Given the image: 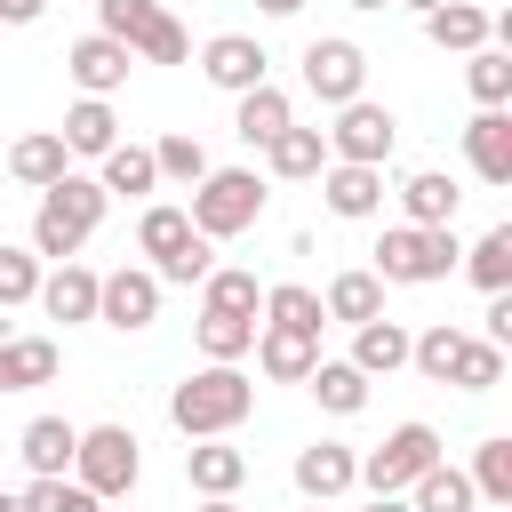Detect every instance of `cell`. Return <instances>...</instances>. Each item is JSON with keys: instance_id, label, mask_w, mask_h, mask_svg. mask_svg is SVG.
I'll return each mask as SVG.
<instances>
[{"instance_id": "1", "label": "cell", "mask_w": 512, "mask_h": 512, "mask_svg": "<svg viewBox=\"0 0 512 512\" xmlns=\"http://www.w3.org/2000/svg\"><path fill=\"white\" fill-rule=\"evenodd\" d=\"M248 408H256V384H248L240 368H224V360L192 368V376L168 392V416H176L184 440H232V432L248 424Z\"/></svg>"}, {"instance_id": "2", "label": "cell", "mask_w": 512, "mask_h": 512, "mask_svg": "<svg viewBox=\"0 0 512 512\" xmlns=\"http://www.w3.org/2000/svg\"><path fill=\"white\" fill-rule=\"evenodd\" d=\"M104 184L96 176H80V168H64L48 192H40V208H32V256H48V264H72L80 248H88V232L104 224Z\"/></svg>"}, {"instance_id": "3", "label": "cell", "mask_w": 512, "mask_h": 512, "mask_svg": "<svg viewBox=\"0 0 512 512\" xmlns=\"http://www.w3.org/2000/svg\"><path fill=\"white\" fill-rule=\"evenodd\" d=\"M264 200H272V184L256 176V168H208L200 184H192V232L200 240H240L256 216H264Z\"/></svg>"}, {"instance_id": "4", "label": "cell", "mask_w": 512, "mask_h": 512, "mask_svg": "<svg viewBox=\"0 0 512 512\" xmlns=\"http://www.w3.org/2000/svg\"><path fill=\"white\" fill-rule=\"evenodd\" d=\"M456 224H392L384 240H376V280L384 288H424V280H448L456 272Z\"/></svg>"}, {"instance_id": "5", "label": "cell", "mask_w": 512, "mask_h": 512, "mask_svg": "<svg viewBox=\"0 0 512 512\" xmlns=\"http://www.w3.org/2000/svg\"><path fill=\"white\" fill-rule=\"evenodd\" d=\"M432 464H440V432H432V424H392V432L360 456V488H368V496H408Z\"/></svg>"}, {"instance_id": "6", "label": "cell", "mask_w": 512, "mask_h": 512, "mask_svg": "<svg viewBox=\"0 0 512 512\" xmlns=\"http://www.w3.org/2000/svg\"><path fill=\"white\" fill-rule=\"evenodd\" d=\"M136 472H144V456H136V432H128V424H88V432H80L72 480H80L96 504H104V496H128Z\"/></svg>"}, {"instance_id": "7", "label": "cell", "mask_w": 512, "mask_h": 512, "mask_svg": "<svg viewBox=\"0 0 512 512\" xmlns=\"http://www.w3.org/2000/svg\"><path fill=\"white\" fill-rule=\"evenodd\" d=\"M320 136H328V160H344V168H384L392 144H400V120H392L384 104L352 96V104H336V128H320Z\"/></svg>"}, {"instance_id": "8", "label": "cell", "mask_w": 512, "mask_h": 512, "mask_svg": "<svg viewBox=\"0 0 512 512\" xmlns=\"http://www.w3.org/2000/svg\"><path fill=\"white\" fill-rule=\"evenodd\" d=\"M304 88L336 112V104H352L360 88H368V56H360V40H344V32H328V40H304Z\"/></svg>"}, {"instance_id": "9", "label": "cell", "mask_w": 512, "mask_h": 512, "mask_svg": "<svg viewBox=\"0 0 512 512\" xmlns=\"http://www.w3.org/2000/svg\"><path fill=\"white\" fill-rule=\"evenodd\" d=\"M96 320L120 328V336L152 328V320H160V280H152V264H120V272H104V280H96Z\"/></svg>"}, {"instance_id": "10", "label": "cell", "mask_w": 512, "mask_h": 512, "mask_svg": "<svg viewBox=\"0 0 512 512\" xmlns=\"http://www.w3.org/2000/svg\"><path fill=\"white\" fill-rule=\"evenodd\" d=\"M200 72H208L224 96H248V88H264V80H272V56H264V40H256V32H216V40L200 48Z\"/></svg>"}, {"instance_id": "11", "label": "cell", "mask_w": 512, "mask_h": 512, "mask_svg": "<svg viewBox=\"0 0 512 512\" xmlns=\"http://www.w3.org/2000/svg\"><path fill=\"white\" fill-rule=\"evenodd\" d=\"M344 488H360V456H352L344 440L296 448V496H304V504H336Z\"/></svg>"}, {"instance_id": "12", "label": "cell", "mask_w": 512, "mask_h": 512, "mask_svg": "<svg viewBox=\"0 0 512 512\" xmlns=\"http://www.w3.org/2000/svg\"><path fill=\"white\" fill-rule=\"evenodd\" d=\"M128 48L120 40H104V32H88V40H72L64 48V72H72V88L80 96H112V88H128Z\"/></svg>"}, {"instance_id": "13", "label": "cell", "mask_w": 512, "mask_h": 512, "mask_svg": "<svg viewBox=\"0 0 512 512\" xmlns=\"http://www.w3.org/2000/svg\"><path fill=\"white\" fill-rule=\"evenodd\" d=\"M464 160L480 184H512V112H472L464 128Z\"/></svg>"}, {"instance_id": "14", "label": "cell", "mask_w": 512, "mask_h": 512, "mask_svg": "<svg viewBox=\"0 0 512 512\" xmlns=\"http://www.w3.org/2000/svg\"><path fill=\"white\" fill-rule=\"evenodd\" d=\"M320 192H328V216L360 224V216L384 208V168H344V160H328V168H320Z\"/></svg>"}, {"instance_id": "15", "label": "cell", "mask_w": 512, "mask_h": 512, "mask_svg": "<svg viewBox=\"0 0 512 512\" xmlns=\"http://www.w3.org/2000/svg\"><path fill=\"white\" fill-rule=\"evenodd\" d=\"M96 280H104V272H88V264L72 256V264L40 272V296H32V304H40L48 320H96Z\"/></svg>"}, {"instance_id": "16", "label": "cell", "mask_w": 512, "mask_h": 512, "mask_svg": "<svg viewBox=\"0 0 512 512\" xmlns=\"http://www.w3.org/2000/svg\"><path fill=\"white\" fill-rule=\"evenodd\" d=\"M72 448H80V424H64V416H32V424L16 432V456L32 464V480H64Z\"/></svg>"}, {"instance_id": "17", "label": "cell", "mask_w": 512, "mask_h": 512, "mask_svg": "<svg viewBox=\"0 0 512 512\" xmlns=\"http://www.w3.org/2000/svg\"><path fill=\"white\" fill-rule=\"evenodd\" d=\"M424 40H432V48L472 56V48H488V40H496V16H488V8H472V0H440V8L424 16Z\"/></svg>"}, {"instance_id": "18", "label": "cell", "mask_w": 512, "mask_h": 512, "mask_svg": "<svg viewBox=\"0 0 512 512\" xmlns=\"http://www.w3.org/2000/svg\"><path fill=\"white\" fill-rule=\"evenodd\" d=\"M56 136H64V152H72V160H104V152L120 144V120H112V96H80V104L64 112V128H56Z\"/></svg>"}, {"instance_id": "19", "label": "cell", "mask_w": 512, "mask_h": 512, "mask_svg": "<svg viewBox=\"0 0 512 512\" xmlns=\"http://www.w3.org/2000/svg\"><path fill=\"white\" fill-rule=\"evenodd\" d=\"M312 360H320V336H296V328H264V320H256V368H264L272 384H304Z\"/></svg>"}, {"instance_id": "20", "label": "cell", "mask_w": 512, "mask_h": 512, "mask_svg": "<svg viewBox=\"0 0 512 512\" xmlns=\"http://www.w3.org/2000/svg\"><path fill=\"white\" fill-rule=\"evenodd\" d=\"M264 168H272L280 184H304V176H320V168H328V136H320V128H296V120H288V128H280V136L264 144Z\"/></svg>"}, {"instance_id": "21", "label": "cell", "mask_w": 512, "mask_h": 512, "mask_svg": "<svg viewBox=\"0 0 512 512\" xmlns=\"http://www.w3.org/2000/svg\"><path fill=\"white\" fill-rule=\"evenodd\" d=\"M64 168H72V152H64V136H56V128H32V136H16V144H8V176H16V184H32V192H48Z\"/></svg>"}, {"instance_id": "22", "label": "cell", "mask_w": 512, "mask_h": 512, "mask_svg": "<svg viewBox=\"0 0 512 512\" xmlns=\"http://www.w3.org/2000/svg\"><path fill=\"white\" fill-rule=\"evenodd\" d=\"M184 480H192L200 496H232V488L248 480V456H240L232 440H192V448H184Z\"/></svg>"}, {"instance_id": "23", "label": "cell", "mask_w": 512, "mask_h": 512, "mask_svg": "<svg viewBox=\"0 0 512 512\" xmlns=\"http://www.w3.org/2000/svg\"><path fill=\"white\" fill-rule=\"evenodd\" d=\"M288 120H296V112H288V96H280L272 80H264V88H248V96H232V136H240V144H256V152H264Z\"/></svg>"}, {"instance_id": "24", "label": "cell", "mask_w": 512, "mask_h": 512, "mask_svg": "<svg viewBox=\"0 0 512 512\" xmlns=\"http://www.w3.org/2000/svg\"><path fill=\"white\" fill-rule=\"evenodd\" d=\"M320 312H328V320H344V328L384 320V280H376V272H336V280L320 288Z\"/></svg>"}, {"instance_id": "25", "label": "cell", "mask_w": 512, "mask_h": 512, "mask_svg": "<svg viewBox=\"0 0 512 512\" xmlns=\"http://www.w3.org/2000/svg\"><path fill=\"white\" fill-rule=\"evenodd\" d=\"M352 368L376 384V376H392V368H408V328L400 320H360L352 328Z\"/></svg>"}, {"instance_id": "26", "label": "cell", "mask_w": 512, "mask_h": 512, "mask_svg": "<svg viewBox=\"0 0 512 512\" xmlns=\"http://www.w3.org/2000/svg\"><path fill=\"white\" fill-rule=\"evenodd\" d=\"M56 376V344L48 336H0V392H32Z\"/></svg>"}, {"instance_id": "27", "label": "cell", "mask_w": 512, "mask_h": 512, "mask_svg": "<svg viewBox=\"0 0 512 512\" xmlns=\"http://www.w3.org/2000/svg\"><path fill=\"white\" fill-rule=\"evenodd\" d=\"M104 200L120 192V200H144V192H160V168H152V144H112L104 152Z\"/></svg>"}, {"instance_id": "28", "label": "cell", "mask_w": 512, "mask_h": 512, "mask_svg": "<svg viewBox=\"0 0 512 512\" xmlns=\"http://www.w3.org/2000/svg\"><path fill=\"white\" fill-rule=\"evenodd\" d=\"M456 176H440V168H416L408 184H400V208H408V224H456Z\"/></svg>"}, {"instance_id": "29", "label": "cell", "mask_w": 512, "mask_h": 512, "mask_svg": "<svg viewBox=\"0 0 512 512\" xmlns=\"http://www.w3.org/2000/svg\"><path fill=\"white\" fill-rule=\"evenodd\" d=\"M264 328L320 336V328H328V312H320V288H304V280H280V288H264Z\"/></svg>"}, {"instance_id": "30", "label": "cell", "mask_w": 512, "mask_h": 512, "mask_svg": "<svg viewBox=\"0 0 512 512\" xmlns=\"http://www.w3.org/2000/svg\"><path fill=\"white\" fill-rule=\"evenodd\" d=\"M304 384H312V400H320L328 416H360V408H368V376H360L352 360H312Z\"/></svg>"}, {"instance_id": "31", "label": "cell", "mask_w": 512, "mask_h": 512, "mask_svg": "<svg viewBox=\"0 0 512 512\" xmlns=\"http://www.w3.org/2000/svg\"><path fill=\"white\" fill-rule=\"evenodd\" d=\"M464 88H472L480 112H504V104H512V56H504L496 40L472 48V56H464Z\"/></svg>"}, {"instance_id": "32", "label": "cell", "mask_w": 512, "mask_h": 512, "mask_svg": "<svg viewBox=\"0 0 512 512\" xmlns=\"http://www.w3.org/2000/svg\"><path fill=\"white\" fill-rule=\"evenodd\" d=\"M184 240H192V216H184L176 200H152V208L136 216V248L152 256V272H160V264H168V256H176Z\"/></svg>"}, {"instance_id": "33", "label": "cell", "mask_w": 512, "mask_h": 512, "mask_svg": "<svg viewBox=\"0 0 512 512\" xmlns=\"http://www.w3.org/2000/svg\"><path fill=\"white\" fill-rule=\"evenodd\" d=\"M456 264H464V272H472L488 296H504V288H512V224H488V232H480V240H472Z\"/></svg>"}, {"instance_id": "34", "label": "cell", "mask_w": 512, "mask_h": 512, "mask_svg": "<svg viewBox=\"0 0 512 512\" xmlns=\"http://www.w3.org/2000/svg\"><path fill=\"white\" fill-rule=\"evenodd\" d=\"M192 336H200V352L224 360V368H240V360L256 352V320H248V312H200Z\"/></svg>"}, {"instance_id": "35", "label": "cell", "mask_w": 512, "mask_h": 512, "mask_svg": "<svg viewBox=\"0 0 512 512\" xmlns=\"http://www.w3.org/2000/svg\"><path fill=\"white\" fill-rule=\"evenodd\" d=\"M200 312H264V288H256V272H240V264H216L208 280H200Z\"/></svg>"}, {"instance_id": "36", "label": "cell", "mask_w": 512, "mask_h": 512, "mask_svg": "<svg viewBox=\"0 0 512 512\" xmlns=\"http://www.w3.org/2000/svg\"><path fill=\"white\" fill-rule=\"evenodd\" d=\"M456 352H464V328H448V320H432L424 336H408V368L424 384H448L456 376Z\"/></svg>"}, {"instance_id": "37", "label": "cell", "mask_w": 512, "mask_h": 512, "mask_svg": "<svg viewBox=\"0 0 512 512\" xmlns=\"http://www.w3.org/2000/svg\"><path fill=\"white\" fill-rule=\"evenodd\" d=\"M472 496L480 504H496V512H512V440L496 432V440H480V456H472Z\"/></svg>"}, {"instance_id": "38", "label": "cell", "mask_w": 512, "mask_h": 512, "mask_svg": "<svg viewBox=\"0 0 512 512\" xmlns=\"http://www.w3.org/2000/svg\"><path fill=\"white\" fill-rule=\"evenodd\" d=\"M480 496H472V480L456 472V464H432L416 488H408V512H472Z\"/></svg>"}, {"instance_id": "39", "label": "cell", "mask_w": 512, "mask_h": 512, "mask_svg": "<svg viewBox=\"0 0 512 512\" xmlns=\"http://www.w3.org/2000/svg\"><path fill=\"white\" fill-rule=\"evenodd\" d=\"M160 24V0H96V32L104 40H120L128 56L144 48V32Z\"/></svg>"}, {"instance_id": "40", "label": "cell", "mask_w": 512, "mask_h": 512, "mask_svg": "<svg viewBox=\"0 0 512 512\" xmlns=\"http://www.w3.org/2000/svg\"><path fill=\"white\" fill-rule=\"evenodd\" d=\"M152 168H160V184H200V176H208V144L176 128V136L152 144Z\"/></svg>"}, {"instance_id": "41", "label": "cell", "mask_w": 512, "mask_h": 512, "mask_svg": "<svg viewBox=\"0 0 512 512\" xmlns=\"http://www.w3.org/2000/svg\"><path fill=\"white\" fill-rule=\"evenodd\" d=\"M448 384H464V392H496V384H504V344L464 336V352H456V376H448Z\"/></svg>"}, {"instance_id": "42", "label": "cell", "mask_w": 512, "mask_h": 512, "mask_svg": "<svg viewBox=\"0 0 512 512\" xmlns=\"http://www.w3.org/2000/svg\"><path fill=\"white\" fill-rule=\"evenodd\" d=\"M32 296H40V256L0 240V312H8V304H32Z\"/></svg>"}, {"instance_id": "43", "label": "cell", "mask_w": 512, "mask_h": 512, "mask_svg": "<svg viewBox=\"0 0 512 512\" xmlns=\"http://www.w3.org/2000/svg\"><path fill=\"white\" fill-rule=\"evenodd\" d=\"M16 512H96V496H88L80 480H32V488L16 496Z\"/></svg>"}, {"instance_id": "44", "label": "cell", "mask_w": 512, "mask_h": 512, "mask_svg": "<svg viewBox=\"0 0 512 512\" xmlns=\"http://www.w3.org/2000/svg\"><path fill=\"white\" fill-rule=\"evenodd\" d=\"M208 272H216V240H200V232H192V240H184L152 280H160V288H168V280H176V288H192V280H208Z\"/></svg>"}, {"instance_id": "45", "label": "cell", "mask_w": 512, "mask_h": 512, "mask_svg": "<svg viewBox=\"0 0 512 512\" xmlns=\"http://www.w3.org/2000/svg\"><path fill=\"white\" fill-rule=\"evenodd\" d=\"M136 56H144V64H184V56H192V32H184V24L160 8V24L144 32V48H136Z\"/></svg>"}, {"instance_id": "46", "label": "cell", "mask_w": 512, "mask_h": 512, "mask_svg": "<svg viewBox=\"0 0 512 512\" xmlns=\"http://www.w3.org/2000/svg\"><path fill=\"white\" fill-rule=\"evenodd\" d=\"M488 344H512V296H488Z\"/></svg>"}, {"instance_id": "47", "label": "cell", "mask_w": 512, "mask_h": 512, "mask_svg": "<svg viewBox=\"0 0 512 512\" xmlns=\"http://www.w3.org/2000/svg\"><path fill=\"white\" fill-rule=\"evenodd\" d=\"M40 8H48V0H0V24H32Z\"/></svg>"}, {"instance_id": "48", "label": "cell", "mask_w": 512, "mask_h": 512, "mask_svg": "<svg viewBox=\"0 0 512 512\" xmlns=\"http://www.w3.org/2000/svg\"><path fill=\"white\" fill-rule=\"evenodd\" d=\"M256 8H264V16H296L304 0H256Z\"/></svg>"}, {"instance_id": "49", "label": "cell", "mask_w": 512, "mask_h": 512, "mask_svg": "<svg viewBox=\"0 0 512 512\" xmlns=\"http://www.w3.org/2000/svg\"><path fill=\"white\" fill-rule=\"evenodd\" d=\"M368 512H408V496H368Z\"/></svg>"}, {"instance_id": "50", "label": "cell", "mask_w": 512, "mask_h": 512, "mask_svg": "<svg viewBox=\"0 0 512 512\" xmlns=\"http://www.w3.org/2000/svg\"><path fill=\"white\" fill-rule=\"evenodd\" d=\"M200 512H240V504H232V496H208V504H200Z\"/></svg>"}, {"instance_id": "51", "label": "cell", "mask_w": 512, "mask_h": 512, "mask_svg": "<svg viewBox=\"0 0 512 512\" xmlns=\"http://www.w3.org/2000/svg\"><path fill=\"white\" fill-rule=\"evenodd\" d=\"M400 8H416V16H432V8H440V0H400Z\"/></svg>"}, {"instance_id": "52", "label": "cell", "mask_w": 512, "mask_h": 512, "mask_svg": "<svg viewBox=\"0 0 512 512\" xmlns=\"http://www.w3.org/2000/svg\"><path fill=\"white\" fill-rule=\"evenodd\" d=\"M352 8H392V0H352Z\"/></svg>"}, {"instance_id": "53", "label": "cell", "mask_w": 512, "mask_h": 512, "mask_svg": "<svg viewBox=\"0 0 512 512\" xmlns=\"http://www.w3.org/2000/svg\"><path fill=\"white\" fill-rule=\"evenodd\" d=\"M0 512H16V496H8V488H0Z\"/></svg>"}, {"instance_id": "54", "label": "cell", "mask_w": 512, "mask_h": 512, "mask_svg": "<svg viewBox=\"0 0 512 512\" xmlns=\"http://www.w3.org/2000/svg\"><path fill=\"white\" fill-rule=\"evenodd\" d=\"M304 512H336V504H304Z\"/></svg>"}]
</instances>
